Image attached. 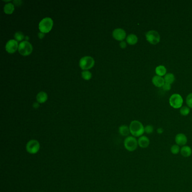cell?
<instances>
[{"mask_svg": "<svg viewBox=\"0 0 192 192\" xmlns=\"http://www.w3.org/2000/svg\"><path fill=\"white\" fill-rule=\"evenodd\" d=\"M119 133L123 136H128L130 134V128L127 125H122L119 127Z\"/></svg>", "mask_w": 192, "mask_h": 192, "instance_id": "16", "label": "cell"}, {"mask_svg": "<svg viewBox=\"0 0 192 192\" xmlns=\"http://www.w3.org/2000/svg\"><path fill=\"white\" fill-rule=\"evenodd\" d=\"M144 127H145L143 123L137 120L132 121L129 126L130 134L132 136L135 137H139L143 136L145 132Z\"/></svg>", "mask_w": 192, "mask_h": 192, "instance_id": "1", "label": "cell"}, {"mask_svg": "<svg viewBox=\"0 0 192 192\" xmlns=\"http://www.w3.org/2000/svg\"><path fill=\"white\" fill-rule=\"evenodd\" d=\"M152 81L153 84L157 87H162L165 83L164 78L157 75L153 77Z\"/></svg>", "mask_w": 192, "mask_h": 192, "instance_id": "13", "label": "cell"}, {"mask_svg": "<svg viewBox=\"0 0 192 192\" xmlns=\"http://www.w3.org/2000/svg\"><path fill=\"white\" fill-rule=\"evenodd\" d=\"M163 132H164V130L163 129V128H162V127H159V128H157V132L159 134H162L163 133Z\"/></svg>", "mask_w": 192, "mask_h": 192, "instance_id": "29", "label": "cell"}, {"mask_svg": "<svg viewBox=\"0 0 192 192\" xmlns=\"http://www.w3.org/2000/svg\"><path fill=\"white\" fill-rule=\"evenodd\" d=\"M186 103L189 108H192V92L187 95L186 98Z\"/></svg>", "mask_w": 192, "mask_h": 192, "instance_id": "26", "label": "cell"}, {"mask_svg": "<svg viewBox=\"0 0 192 192\" xmlns=\"http://www.w3.org/2000/svg\"><path fill=\"white\" fill-rule=\"evenodd\" d=\"M19 48L18 42L16 40H10L6 43L5 49L10 54L16 52Z\"/></svg>", "mask_w": 192, "mask_h": 192, "instance_id": "9", "label": "cell"}, {"mask_svg": "<svg viewBox=\"0 0 192 192\" xmlns=\"http://www.w3.org/2000/svg\"><path fill=\"white\" fill-rule=\"evenodd\" d=\"M33 106L34 108H37L39 107V104L38 103H34Z\"/></svg>", "mask_w": 192, "mask_h": 192, "instance_id": "30", "label": "cell"}, {"mask_svg": "<svg viewBox=\"0 0 192 192\" xmlns=\"http://www.w3.org/2000/svg\"><path fill=\"white\" fill-rule=\"evenodd\" d=\"M165 83H167L171 85L175 81V77L174 74L171 73H168L164 77Z\"/></svg>", "mask_w": 192, "mask_h": 192, "instance_id": "19", "label": "cell"}, {"mask_svg": "<svg viewBox=\"0 0 192 192\" xmlns=\"http://www.w3.org/2000/svg\"><path fill=\"white\" fill-rule=\"evenodd\" d=\"M37 100L39 103H43L47 100V95L45 92H40L37 95Z\"/></svg>", "mask_w": 192, "mask_h": 192, "instance_id": "18", "label": "cell"}, {"mask_svg": "<svg viewBox=\"0 0 192 192\" xmlns=\"http://www.w3.org/2000/svg\"><path fill=\"white\" fill-rule=\"evenodd\" d=\"M169 103L174 109L181 108L183 104V98L179 94H174L169 99Z\"/></svg>", "mask_w": 192, "mask_h": 192, "instance_id": "6", "label": "cell"}, {"mask_svg": "<svg viewBox=\"0 0 192 192\" xmlns=\"http://www.w3.org/2000/svg\"><path fill=\"white\" fill-rule=\"evenodd\" d=\"M125 149L128 152H134L137 148L138 143L137 140L135 137L132 136H128L126 137L123 142Z\"/></svg>", "mask_w": 192, "mask_h": 192, "instance_id": "2", "label": "cell"}, {"mask_svg": "<svg viewBox=\"0 0 192 192\" xmlns=\"http://www.w3.org/2000/svg\"><path fill=\"white\" fill-rule=\"evenodd\" d=\"M18 51L23 56L30 55L33 51V47L27 41H24L19 43Z\"/></svg>", "mask_w": 192, "mask_h": 192, "instance_id": "5", "label": "cell"}, {"mask_svg": "<svg viewBox=\"0 0 192 192\" xmlns=\"http://www.w3.org/2000/svg\"><path fill=\"white\" fill-rule=\"evenodd\" d=\"M180 153L181 155L183 156V157H185V158H188V157H190L191 155H192V148L190 146L186 145L182 146L181 148Z\"/></svg>", "mask_w": 192, "mask_h": 192, "instance_id": "14", "label": "cell"}, {"mask_svg": "<svg viewBox=\"0 0 192 192\" xmlns=\"http://www.w3.org/2000/svg\"><path fill=\"white\" fill-rule=\"evenodd\" d=\"M162 88L165 92L170 91L171 88V85L169 84V83H165V84L162 86Z\"/></svg>", "mask_w": 192, "mask_h": 192, "instance_id": "27", "label": "cell"}, {"mask_svg": "<svg viewBox=\"0 0 192 192\" xmlns=\"http://www.w3.org/2000/svg\"><path fill=\"white\" fill-rule=\"evenodd\" d=\"M94 59L89 56H84L79 60V67L84 70L91 69L94 65Z\"/></svg>", "mask_w": 192, "mask_h": 192, "instance_id": "7", "label": "cell"}, {"mask_svg": "<svg viewBox=\"0 0 192 192\" xmlns=\"http://www.w3.org/2000/svg\"><path fill=\"white\" fill-rule=\"evenodd\" d=\"M145 38L148 42L154 45L160 42L161 37L157 31L150 30L148 31L145 34Z\"/></svg>", "mask_w": 192, "mask_h": 192, "instance_id": "4", "label": "cell"}, {"mask_svg": "<svg viewBox=\"0 0 192 192\" xmlns=\"http://www.w3.org/2000/svg\"><path fill=\"white\" fill-rule=\"evenodd\" d=\"M81 74H82L83 78L85 80H89L92 78V73H90L88 70H83Z\"/></svg>", "mask_w": 192, "mask_h": 192, "instance_id": "23", "label": "cell"}, {"mask_svg": "<svg viewBox=\"0 0 192 192\" xmlns=\"http://www.w3.org/2000/svg\"><path fill=\"white\" fill-rule=\"evenodd\" d=\"M175 141L177 145L182 147L186 145L188 142V137L183 133H179L175 137Z\"/></svg>", "mask_w": 192, "mask_h": 192, "instance_id": "10", "label": "cell"}, {"mask_svg": "<svg viewBox=\"0 0 192 192\" xmlns=\"http://www.w3.org/2000/svg\"><path fill=\"white\" fill-rule=\"evenodd\" d=\"M38 36H39V37H40V38H42L44 36V33H43L42 32H40L38 33Z\"/></svg>", "mask_w": 192, "mask_h": 192, "instance_id": "32", "label": "cell"}, {"mask_svg": "<svg viewBox=\"0 0 192 192\" xmlns=\"http://www.w3.org/2000/svg\"><path fill=\"white\" fill-rule=\"evenodd\" d=\"M137 143H138V145L140 146L141 148L145 149V148H148L150 145V139L146 136L143 135L138 138Z\"/></svg>", "mask_w": 192, "mask_h": 192, "instance_id": "12", "label": "cell"}, {"mask_svg": "<svg viewBox=\"0 0 192 192\" xmlns=\"http://www.w3.org/2000/svg\"><path fill=\"white\" fill-rule=\"evenodd\" d=\"M119 45H120V47L122 48V49H125L126 47V46H127V44H126V42L124 41H121L120 43H119Z\"/></svg>", "mask_w": 192, "mask_h": 192, "instance_id": "28", "label": "cell"}, {"mask_svg": "<svg viewBox=\"0 0 192 192\" xmlns=\"http://www.w3.org/2000/svg\"><path fill=\"white\" fill-rule=\"evenodd\" d=\"M53 26V20L51 18L47 17L43 19L39 23V29L43 33H47L51 30Z\"/></svg>", "mask_w": 192, "mask_h": 192, "instance_id": "3", "label": "cell"}, {"mask_svg": "<svg viewBox=\"0 0 192 192\" xmlns=\"http://www.w3.org/2000/svg\"><path fill=\"white\" fill-rule=\"evenodd\" d=\"M14 37L16 38V41H20L25 38V36L23 33H21V32H17L15 34Z\"/></svg>", "mask_w": 192, "mask_h": 192, "instance_id": "25", "label": "cell"}, {"mask_svg": "<svg viewBox=\"0 0 192 192\" xmlns=\"http://www.w3.org/2000/svg\"><path fill=\"white\" fill-rule=\"evenodd\" d=\"M14 2L15 3L16 6H18L19 5H20L19 4V2H21V1H14Z\"/></svg>", "mask_w": 192, "mask_h": 192, "instance_id": "31", "label": "cell"}, {"mask_svg": "<svg viewBox=\"0 0 192 192\" xmlns=\"http://www.w3.org/2000/svg\"><path fill=\"white\" fill-rule=\"evenodd\" d=\"M144 130H145V132L147 134H151L154 132V127L152 125H146V126L144 127Z\"/></svg>", "mask_w": 192, "mask_h": 192, "instance_id": "24", "label": "cell"}, {"mask_svg": "<svg viewBox=\"0 0 192 192\" xmlns=\"http://www.w3.org/2000/svg\"><path fill=\"white\" fill-rule=\"evenodd\" d=\"M180 146L177 145V144H174L172 145L171 146V148H170V151H171V153L172 154L174 155H176L177 154H179L180 152Z\"/></svg>", "mask_w": 192, "mask_h": 192, "instance_id": "21", "label": "cell"}, {"mask_svg": "<svg viewBox=\"0 0 192 192\" xmlns=\"http://www.w3.org/2000/svg\"><path fill=\"white\" fill-rule=\"evenodd\" d=\"M155 72L157 74V76H165V75L167 74V69L165 67V66L163 65H159L156 68V69H155Z\"/></svg>", "mask_w": 192, "mask_h": 192, "instance_id": "17", "label": "cell"}, {"mask_svg": "<svg viewBox=\"0 0 192 192\" xmlns=\"http://www.w3.org/2000/svg\"><path fill=\"white\" fill-rule=\"evenodd\" d=\"M3 10L6 14H11L14 11V5L11 3H6L3 7Z\"/></svg>", "mask_w": 192, "mask_h": 192, "instance_id": "20", "label": "cell"}, {"mask_svg": "<svg viewBox=\"0 0 192 192\" xmlns=\"http://www.w3.org/2000/svg\"><path fill=\"white\" fill-rule=\"evenodd\" d=\"M40 144L37 140H29L26 145V150L30 154H36L40 150Z\"/></svg>", "mask_w": 192, "mask_h": 192, "instance_id": "8", "label": "cell"}, {"mask_svg": "<svg viewBox=\"0 0 192 192\" xmlns=\"http://www.w3.org/2000/svg\"><path fill=\"white\" fill-rule=\"evenodd\" d=\"M190 112V109L187 106H183L180 108V113L183 116H188Z\"/></svg>", "mask_w": 192, "mask_h": 192, "instance_id": "22", "label": "cell"}, {"mask_svg": "<svg viewBox=\"0 0 192 192\" xmlns=\"http://www.w3.org/2000/svg\"><path fill=\"white\" fill-rule=\"evenodd\" d=\"M113 37L114 39L119 41H123L126 37V33L124 29L122 28H117L115 29L112 33Z\"/></svg>", "mask_w": 192, "mask_h": 192, "instance_id": "11", "label": "cell"}, {"mask_svg": "<svg viewBox=\"0 0 192 192\" xmlns=\"http://www.w3.org/2000/svg\"><path fill=\"white\" fill-rule=\"evenodd\" d=\"M126 42L130 45H134L138 42V38L135 34H130L126 37Z\"/></svg>", "mask_w": 192, "mask_h": 192, "instance_id": "15", "label": "cell"}]
</instances>
